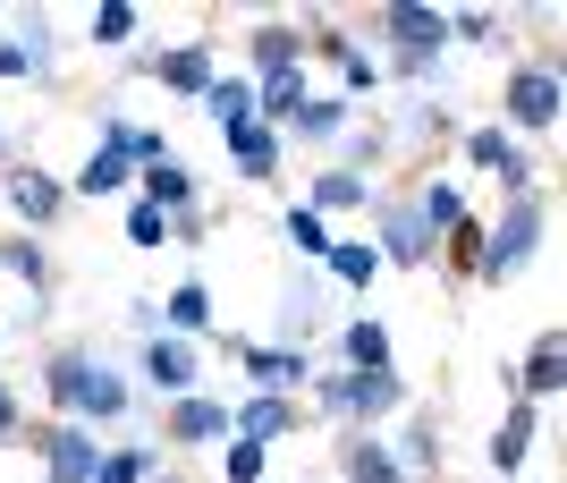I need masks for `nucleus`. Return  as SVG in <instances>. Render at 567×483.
I'll return each instance as SVG.
<instances>
[{"label":"nucleus","instance_id":"23","mask_svg":"<svg viewBox=\"0 0 567 483\" xmlns=\"http://www.w3.org/2000/svg\"><path fill=\"white\" fill-rule=\"evenodd\" d=\"M348 364L355 373H390V331L381 322H348Z\"/></svg>","mask_w":567,"mask_h":483},{"label":"nucleus","instance_id":"34","mask_svg":"<svg viewBox=\"0 0 567 483\" xmlns=\"http://www.w3.org/2000/svg\"><path fill=\"white\" fill-rule=\"evenodd\" d=\"M162 238H169V213L136 204V213H127V246H162Z\"/></svg>","mask_w":567,"mask_h":483},{"label":"nucleus","instance_id":"27","mask_svg":"<svg viewBox=\"0 0 567 483\" xmlns=\"http://www.w3.org/2000/svg\"><path fill=\"white\" fill-rule=\"evenodd\" d=\"M339 204H364V178H355V169H322V178H313V213H339Z\"/></svg>","mask_w":567,"mask_h":483},{"label":"nucleus","instance_id":"36","mask_svg":"<svg viewBox=\"0 0 567 483\" xmlns=\"http://www.w3.org/2000/svg\"><path fill=\"white\" fill-rule=\"evenodd\" d=\"M450 34H457V43H492L499 18H492V9H466V18H450Z\"/></svg>","mask_w":567,"mask_h":483},{"label":"nucleus","instance_id":"9","mask_svg":"<svg viewBox=\"0 0 567 483\" xmlns=\"http://www.w3.org/2000/svg\"><path fill=\"white\" fill-rule=\"evenodd\" d=\"M508 120L550 127V120H559V76H550V69H525L517 85H508Z\"/></svg>","mask_w":567,"mask_h":483},{"label":"nucleus","instance_id":"10","mask_svg":"<svg viewBox=\"0 0 567 483\" xmlns=\"http://www.w3.org/2000/svg\"><path fill=\"white\" fill-rule=\"evenodd\" d=\"M220 433H229V408H220V399H178V408H169V441L204 450V441H220Z\"/></svg>","mask_w":567,"mask_h":483},{"label":"nucleus","instance_id":"30","mask_svg":"<svg viewBox=\"0 0 567 483\" xmlns=\"http://www.w3.org/2000/svg\"><path fill=\"white\" fill-rule=\"evenodd\" d=\"M255 60H262V76H271V69H297V34H288V25H262V34H255Z\"/></svg>","mask_w":567,"mask_h":483},{"label":"nucleus","instance_id":"22","mask_svg":"<svg viewBox=\"0 0 567 483\" xmlns=\"http://www.w3.org/2000/svg\"><path fill=\"white\" fill-rule=\"evenodd\" d=\"M559 382H567V357H559V339H534V357H525V399H550Z\"/></svg>","mask_w":567,"mask_h":483},{"label":"nucleus","instance_id":"18","mask_svg":"<svg viewBox=\"0 0 567 483\" xmlns=\"http://www.w3.org/2000/svg\"><path fill=\"white\" fill-rule=\"evenodd\" d=\"M339 466H348V483H399V459H390L373 433H355L348 450H339Z\"/></svg>","mask_w":567,"mask_h":483},{"label":"nucleus","instance_id":"13","mask_svg":"<svg viewBox=\"0 0 567 483\" xmlns=\"http://www.w3.org/2000/svg\"><path fill=\"white\" fill-rule=\"evenodd\" d=\"M9 204H18L25 220H60L69 187H60V178H43V169H9Z\"/></svg>","mask_w":567,"mask_h":483},{"label":"nucleus","instance_id":"29","mask_svg":"<svg viewBox=\"0 0 567 483\" xmlns=\"http://www.w3.org/2000/svg\"><path fill=\"white\" fill-rule=\"evenodd\" d=\"M0 264L18 271L25 289H43V280H51V264H43V246H34V238H9V246H0Z\"/></svg>","mask_w":567,"mask_h":483},{"label":"nucleus","instance_id":"25","mask_svg":"<svg viewBox=\"0 0 567 483\" xmlns=\"http://www.w3.org/2000/svg\"><path fill=\"white\" fill-rule=\"evenodd\" d=\"M415 213H424V229H441V238H450L457 220H466V195H457L450 178H432V187H424V204H415Z\"/></svg>","mask_w":567,"mask_h":483},{"label":"nucleus","instance_id":"5","mask_svg":"<svg viewBox=\"0 0 567 483\" xmlns=\"http://www.w3.org/2000/svg\"><path fill=\"white\" fill-rule=\"evenodd\" d=\"M43 459H51V483H94L102 450H94L85 424H51V433H43Z\"/></svg>","mask_w":567,"mask_h":483},{"label":"nucleus","instance_id":"17","mask_svg":"<svg viewBox=\"0 0 567 483\" xmlns=\"http://www.w3.org/2000/svg\"><path fill=\"white\" fill-rule=\"evenodd\" d=\"M187 195H195V178L178 169V153H162V162H144V204H153V213H178Z\"/></svg>","mask_w":567,"mask_h":483},{"label":"nucleus","instance_id":"16","mask_svg":"<svg viewBox=\"0 0 567 483\" xmlns=\"http://www.w3.org/2000/svg\"><path fill=\"white\" fill-rule=\"evenodd\" d=\"M466 162H474V169H492V178H508V187H525V153L508 145L499 127H474V136H466Z\"/></svg>","mask_w":567,"mask_h":483},{"label":"nucleus","instance_id":"1","mask_svg":"<svg viewBox=\"0 0 567 483\" xmlns=\"http://www.w3.org/2000/svg\"><path fill=\"white\" fill-rule=\"evenodd\" d=\"M51 399L60 408H76V415H94V424H111V415H127V382H118L111 364H94V357H51Z\"/></svg>","mask_w":567,"mask_h":483},{"label":"nucleus","instance_id":"15","mask_svg":"<svg viewBox=\"0 0 567 483\" xmlns=\"http://www.w3.org/2000/svg\"><path fill=\"white\" fill-rule=\"evenodd\" d=\"M204 111L220 120V136H237V127H255V85H246V76H213V85H204Z\"/></svg>","mask_w":567,"mask_h":483},{"label":"nucleus","instance_id":"14","mask_svg":"<svg viewBox=\"0 0 567 483\" xmlns=\"http://www.w3.org/2000/svg\"><path fill=\"white\" fill-rule=\"evenodd\" d=\"M229 162H237V178H271V169H280V127H237L229 136Z\"/></svg>","mask_w":567,"mask_h":483},{"label":"nucleus","instance_id":"6","mask_svg":"<svg viewBox=\"0 0 567 483\" xmlns=\"http://www.w3.org/2000/svg\"><path fill=\"white\" fill-rule=\"evenodd\" d=\"M237 364L262 382V399H288L297 382H313V364H306V348H237Z\"/></svg>","mask_w":567,"mask_h":483},{"label":"nucleus","instance_id":"24","mask_svg":"<svg viewBox=\"0 0 567 483\" xmlns=\"http://www.w3.org/2000/svg\"><path fill=\"white\" fill-rule=\"evenodd\" d=\"M136 25H144V18H136V9H127V0H102L94 18H85V34H94V43H111V51H118V43H136Z\"/></svg>","mask_w":567,"mask_h":483},{"label":"nucleus","instance_id":"2","mask_svg":"<svg viewBox=\"0 0 567 483\" xmlns=\"http://www.w3.org/2000/svg\"><path fill=\"white\" fill-rule=\"evenodd\" d=\"M534 246H543V204H534V195H525L517 213H499L492 220V238H483V255H474V271H483V280H517L525 264H534Z\"/></svg>","mask_w":567,"mask_h":483},{"label":"nucleus","instance_id":"7","mask_svg":"<svg viewBox=\"0 0 567 483\" xmlns=\"http://www.w3.org/2000/svg\"><path fill=\"white\" fill-rule=\"evenodd\" d=\"M195 373H204V357H195L187 339H153V348H144V382L153 390H178V399H195Z\"/></svg>","mask_w":567,"mask_h":483},{"label":"nucleus","instance_id":"8","mask_svg":"<svg viewBox=\"0 0 567 483\" xmlns=\"http://www.w3.org/2000/svg\"><path fill=\"white\" fill-rule=\"evenodd\" d=\"M373 255H390V264H424V255H432L424 213H415V204H390V213H381V246H373Z\"/></svg>","mask_w":567,"mask_h":483},{"label":"nucleus","instance_id":"26","mask_svg":"<svg viewBox=\"0 0 567 483\" xmlns=\"http://www.w3.org/2000/svg\"><path fill=\"white\" fill-rule=\"evenodd\" d=\"M169 322H178V331H204V322H213V289H204V280H178V289H169Z\"/></svg>","mask_w":567,"mask_h":483},{"label":"nucleus","instance_id":"11","mask_svg":"<svg viewBox=\"0 0 567 483\" xmlns=\"http://www.w3.org/2000/svg\"><path fill=\"white\" fill-rule=\"evenodd\" d=\"M229 433H237V441H255V450H262V441L297 433V408H288V399H246V408L229 415Z\"/></svg>","mask_w":567,"mask_h":483},{"label":"nucleus","instance_id":"38","mask_svg":"<svg viewBox=\"0 0 567 483\" xmlns=\"http://www.w3.org/2000/svg\"><path fill=\"white\" fill-rule=\"evenodd\" d=\"M0 76H25V43H0Z\"/></svg>","mask_w":567,"mask_h":483},{"label":"nucleus","instance_id":"20","mask_svg":"<svg viewBox=\"0 0 567 483\" xmlns=\"http://www.w3.org/2000/svg\"><path fill=\"white\" fill-rule=\"evenodd\" d=\"M525 450H534V408H508V424L492 433V466H499V475H517Z\"/></svg>","mask_w":567,"mask_h":483},{"label":"nucleus","instance_id":"31","mask_svg":"<svg viewBox=\"0 0 567 483\" xmlns=\"http://www.w3.org/2000/svg\"><path fill=\"white\" fill-rule=\"evenodd\" d=\"M331 271L348 280V289H364V280L381 271V255H373V246H331Z\"/></svg>","mask_w":567,"mask_h":483},{"label":"nucleus","instance_id":"4","mask_svg":"<svg viewBox=\"0 0 567 483\" xmlns=\"http://www.w3.org/2000/svg\"><path fill=\"white\" fill-rule=\"evenodd\" d=\"M381 34L399 43L406 69H424L432 51H450V18H441V9H381Z\"/></svg>","mask_w":567,"mask_h":483},{"label":"nucleus","instance_id":"28","mask_svg":"<svg viewBox=\"0 0 567 483\" xmlns=\"http://www.w3.org/2000/svg\"><path fill=\"white\" fill-rule=\"evenodd\" d=\"M280 229H288V246H297V255H331V229H322V213H313V204H297Z\"/></svg>","mask_w":567,"mask_h":483},{"label":"nucleus","instance_id":"37","mask_svg":"<svg viewBox=\"0 0 567 483\" xmlns=\"http://www.w3.org/2000/svg\"><path fill=\"white\" fill-rule=\"evenodd\" d=\"M0 441H18V390L0 382Z\"/></svg>","mask_w":567,"mask_h":483},{"label":"nucleus","instance_id":"35","mask_svg":"<svg viewBox=\"0 0 567 483\" xmlns=\"http://www.w3.org/2000/svg\"><path fill=\"white\" fill-rule=\"evenodd\" d=\"M220 475H229V483H262V450H255V441H229Z\"/></svg>","mask_w":567,"mask_h":483},{"label":"nucleus","instance_id":"19","mask_svg":"<svg viewBox=\"0 0 567 483\" xmlns=\"http://www.w3.org/2000/svg\"><path fill=\"white\" fill-rule=\"evenodd\" d=\"M127 178H136V162H127L118 145H94V162L76 169V195H118Z\"/></svg>","mask_w":567,"mask_h":483},{"label":"nucleus","instance_id":"32","mask_svg":"<svg viewBox=\"0 0 567 483\" xmlns=\"http://www.w3.org/2000/svg\"><path fill=\"white\" fill-rule=\"evenodd\" d=\"M153 475V459H144V450H111V459L94 466V483H144Z\"/></svg>","mask_w":567,"mask_h":483},{"label":"nucleus","instance_id":"12","mask_svg":"<svg viewBox=\"0 0 567 483\" xmlns=\"http://www.w3.org/2000/svg\"><path fill=\"white\" fill-rule=\"evenodd\" d=\"M162 85H169V94H195V102H204V85H213V43L162 51Z\"/></svg>","mask_w":567,"mask_h":483},{"label":"nucleus","instance_id":"21","mask_svg":"<svg viewBox=\"0 0 567 483\" xmlns=\"http://www.w3.org/2000/svg\"><path fill=\"white\" fill-rule=\"evenodd\" d=\"M255 111L297 120V111H306V69H271V76H262V94H255Z\"/></svg>","mask_w":567,"mask_h":483},{"label":"nucleus","instance_id":"3","mask_svg":"<svg viewBox=\"0 0 567 483\" xmlns=\"http://www.w3.org/2000/svg\"><path fill=\"white\" fill-rule=\"evenodd\" d=\"M399 399H406L399 373H331V382H322V408L331 415H390Z\"/></svg>","mask_w":567,"mask_h":483},{"label":"nucleus","instance_id":"33","mask_svg":"<svg viewBox=\"0 0 567 483\" xmlns=\"http://www.w3.org/2000/svg\"><path fill=\"white\" fill-rule=\"evenodd\" d=\"M348 127V102H306L297 111V136H339Z\"/></svg>","mask_w":567,"mask_h":483}]
</instances>
